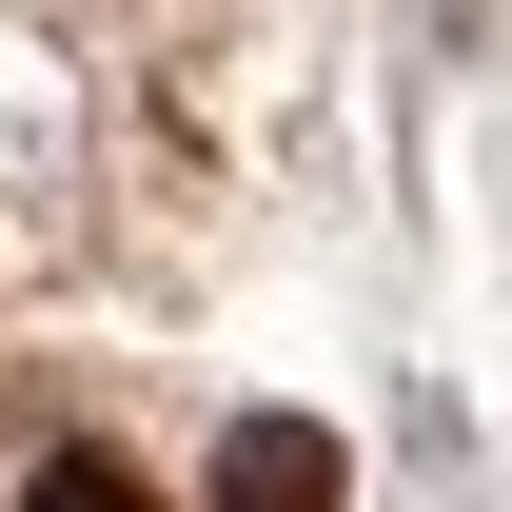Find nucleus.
<instances>
[{
  "mask_svg": "<svg viewBox=\"0 0 512 512\" xmlns=\"http://www.w3.org/2000/svg\"><path fill=\"white\" fill-rule=\"evenodd\" d=\"M20 512H158V493H138V453H40Z\"/></svg>",
  "mask_w": 512,
  "mask_h": 512,
  "instance_id": "nucleus-2",
  "label": "nucleus"
},
{
  "mask_svg": "<svg viewBox=\"0 0 512 512\" xmlns=\"http://www.w3.org/2000/svg\"><path fill=\"white\" fill-rule=\"evenodd\" d=\"M335 493H355V453L316 414H237L217 434V512H335Z\"/></svg>",
  "mask_w": 512,
  "mask_h": 512,
  "instance_id": "nucleus-1",
  "label": "nucleus"
}]
</instances>
